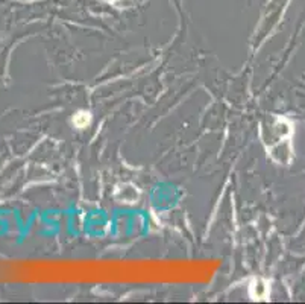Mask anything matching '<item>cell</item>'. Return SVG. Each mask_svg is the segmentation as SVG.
I'll list each match as a JSON object with an SVG mask.
<instances>
[{"label":"cell","instance_id":"1","mask_svg":"<svg viewBox=\"0 0 305 304\" xmlns=\"http://www.w3.org/2000/svg\"><path fill=\"white\" fill-rule=\"evenodd\" d=\"M73 123L78 128H85L90 123V114L85 111H79L75 117H73Z\"/></svg>","mask_w":305,"mask_h":304}]
</instances>
